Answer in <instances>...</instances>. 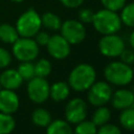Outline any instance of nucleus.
Listing matches in <instances>:
<instances>
[{"label":"nucleus","instance_id":"obj_1","mask_svg":"<svg viewBox=\"0 0 134 134\" xmlns=\"http://www.w3.org/2000/svg\"><path fill=\"white\" fill-rule=\"evenodd\" d=\"M96 81V71L93 66L87 63L76 65L69 73L68 85L75 91H87Z\"/></svg>","mask_w":134,"mask_h":134},{"label":"nucleus","instance_id":"obj_2","mask_svg":"<svg viewBox=\"0 0 134 134\" xmlns=\"http://www.w3.org/2000/svg\"><path fill=\"white\" fill-rule=\"evenodd\" d=\"M91 24L97 32L104 36L118 32L122 23L118 13L102 8L94 14V18Z\"/></svg>","mask_w":134,"mask_h":134},{"label":"nucleus","instance_id":"obj_3","mask_svg":"<svg viewBox=\"0 0 134 134\" xmlns=\"http://www.w3.org/2000/svg\"><path fill=\"white\" fill-rule=\"evenodd\" d=\"M104 75L108 83L115 86H127L134 77L132 67L121 61L109 63L104 69Z\"/></svg>","mask_w":134,"mask_h":134},{"label":"nucleus","instance_id":"obj_4","mask_svg":"<svg viewBox=\"0 0 134 134\" xmlns=\"http://www.w3.org/2000/svg\"><path fill=\"white\" fill-rule=\"evenodd\" d=\"M15 26L20 37L34 38L42 27L41 16L34 8H28L19 16Z\"/></svg>","mask_w":134,"mask_h":134},{"label":"nucleus","instance_id":"obj_5","mask_svg":"<svg viewBox=\"0 0 134 134\" xmlns=\"http://www.w3.org/2000/svg\"><path fill=\"white\" fill-rule=\"evenodd\" d=\"M12 45L13 54L20 62H32L39 54V45L32 38L19 37Z\"/></svg>","mask_w":134,"mask_h":134},{"label":"nucleus","instance_id":"obj_6","mask_svg":"<svg viewBox=\"0 0 134 134\" xmlns=\"http://www.w3.org/2000/svg\"><path fill=\"white\" fill-rule=\"evenodd\" d=\"M60 31L70 45L80 44L86 38V28L84 24L75 19H68L64 21Z\"/></svg>","mask_w":134,"mask_h":134},{"label":"nucleus","instance_id":"obj_7","mask_svg":"<svg viewBox=\"0 0 134 134\" xmlns=\"http://www.w3.org/2000/svg\"><path fill=\"white\" fill-rule=\"evenodd\" d=\"M87 98L88 102L95 107H100L105 106L112 96V88L108 82L99 81V82H94L92 86L87 90Z\"/></svg>","mask_w":134,"mask_h":134},{"label":"nucleus","instance_id":"obj_8","mask_svg":"<svg viewBox=\"0 0 134 134\" xmlns=\"http://www.w3.org/2000/svg\"><path fill=\"white\" fill-rule=\"evenodd\" d=\"M50 85L45 77L35 76L28 81L27 95L29 99L35 104H43L49 97Z\"/></svg>","mask_w":134,"mask_h":134},{"label":"nucleus","instance_id":"obj_9","mask_svg":"<svg viewBox=\"0 0 134 134\" xmlns=\"http://www.w3.org/2000/svg\"><path fill=\"white\" fill-rule=\"evenodd\" d=\"M98 49L107 58H116L125 49V42L116 34L104 35L98 41Z\"/></svg>","mask_w":134,"mask_h":134},{"label":"nucleus","instance_id":"obj_10","mask_svg":"<svg viewBox=\"0 0 134 134\" xmlns=\"http://www.w3.org/2000/svg\"><path fill=\"white\" fill-rule=\"evenodd\" d=\"M65 117L69 124H79L86 119L87 116V104L80 97L70 99L65 107Z\"/></svg>","mask_w":134,"mask_h":134},{"label":"nucleus","instance_id":"obj_11","mask_svg":"<svg viewBox=\"0 0 134 134\" xmlns=\"http://www.w3.org/2000/svg\"><path fill=\"white\" fill-rule=\"evenodd\" d=\"M48 53L55 60H64L70 54L71 45L60 34L50 36V39L46 45Z\"/></svg>","mask_w":134,"mask_h":134},{"label":"nucleus","instance_id":"obj_12","mask_svg":"<svg viewBox=\"0 0 134 134\" xmlns=\"http://www.w3.org/2000/svg\"><path fill=\"white\" fill-rule=\"evenodd\" d=\"M20 106V99L18 94L14 90L1 89L0 90V112L13 114Z\"/></svg>","mask_w":134,"mask_h":134},{"label":"nucleus","instance_id":"obj_13","mask_svg":"<svg viewBox=\"0 0 134 134\" xmlns=\"http://www.w3.org/2000/svg\"><path fill=\"white\" fill-rule=\"evenodd\" d=\"M111 104L117 110H124L130 108L134 102V92L129 89H118L111 96Z\"/></svg>","mask_w":134,"mask_h":134},{"label":"nucleus","instance_id":"obj_14","mask_svg":"<svg viewBox=\"0 0 134 134\" xmlns=\"http://www.w3.org/2000/svg\"><path fill=\"white\" fill-rule=\"evenodd\" d=\"M23 79L17 69H5L0 74V84L3 89L16 90L22 85Z\"/></svg>","mask_w":134,"mask_h":134},{"label":"nucleus","instance_id":"obj_15","mask_svg":"<svg viewBox=\"0 0 134 134\" xmlns=\"http://www.w3.org/2000/svg\"><path fill=\"white\" fill-rule=\"evenodd\" d=\"M69 93H70V86L68 85V83L62 81L53 83L49 88V97L57 103L65 100L68 97Z\"/></svg>","mask_w":134,"mask_h":134},{"label":"nucleus","instance_id":"obj_16","mask_svg":"<svg viewBox=\"0 0 134 134\" xmlns=\"http://www.w3.org/2000/svg\"><path fill=\"white\" fill-rule=\"evenodd\" d=\"M19 34L16 26L9 23L0 24V41L6 44H14L19 39Z\"/></svg>","mask_w":134,"mask_h":134},{"label":"nucleus","instance_id":"obj_17","mask_svg":"<svg viewBox=\"0 0 134 134\" xmlns=\"http://www.w3.org/2000/svg\"><path fill=\"white\" fill-rule=\"evenodd\" d=\"M41 23L44 28L50 31H57L60 30L63 22L58 15L51 12H46L41 16Z\"/></svg>","mask_w":134,"mask_h":134},{"label":"nucleus","instance_id":"obj_18","mask_svg":"<svg viewBox=\"0 0 134 134\" xmlns=\"http://www.w3.org/2000/svg\"><path fill=\"white\" fill-rule=\"evenodd\" d=\"M46 134H73V130L67 120L57 119L47 126Z\"/></svg>","mask_w":134,"mask_h":134},{"label":"nucleus","instance_id":"obj_19","mask_svg":"<svg viewBox=\"0 0 134 134\" xmlns=\"http://www.w3.org/2000/svg\"><path fill=\"white\" fill-rule=\"evenodd\" d=\"M31 120L40 128H47V126L51 122V115L46 109L38 108L34 110L31 114Z\"/></svg>","mask_w":134,"mask_h":134},{"label":"nucleus","instance_id":"obj_20","mask_svg":"<svg viewBox=\"0 0 134 134\" xmlns=\"http://www.w3.org/2000/svg\"><path fill=\"white\" fill-rule=\"evenodd\" d=\"M121 23L128 27L134 28V2L126 3L119 14Z\"/></svg>","mask_w":134,"mask_h":134},{"label":"nucleus","instance_id":"obj_21","mask_svg":"<svg viewBox=\"0 0 134 134\" xmlns=\"http://www.w3.org/2000/svg\"><path fill=\"white\" fill-rule=\"evenodd\" d=\"M110 117H111V112H110V110H109L107 107H105V106H100V107H98V108L94 111V113H93V115H92L91 121H92L96 127H100V126L107 124V122L109 121Z\"/></svg>","mask_w":134,"mask_h":134},{"label":"nucleus","instance_id":"obj_22","mask_svg":"<svg viewBox=\"0 0 134 134\" xmlns=\"http://www.w3.org/2000/svg\"><path fill=\"white\" fill-rule=\"evenodd\" d=\"M16 127V120L12 114L0 112V134H10Z\"/></svg>","mask_w":134,"mask_h":134},{"label":"nucleus","instance_id":"obj_23","mask_svg":"<svg viewBox=\"0 0 134 134\" xmlns=\"http://www.w3.org/2000/svg\"><path fill=\"white\" fill-rule=\"evenodd\" d=\"M119 122L126 130L134 131V109L130 107L121 110V113L119 114Z\"/></svg>","mask_w":134,"mask_h":134},{"label":"nucleus","instance_id":"obj_24","mask_svg":"<svg viewBox=\"0 0 134 134\" xmlns=\"http://www.w3.org/2000/svg\"><path fill=\"white\" fill-rule=\"evenodd\" d=\"M51 72V63L47 59H40L35 64V74L40 77H47Z\"/></svg>","mask_w":134,"mask_h":134},{"label":"nucleus","instance_id":"obj_25","mask_svg":"<svg viewBox=\"0 0 134 134\" xmlns=\"http://www.w3.org/2000/svg\"><path fill=\"white\" fill-rule=\"evenodd\" d=\"M73 134H97V127L91 120H83L76 124Z\"/></svg>","mask_w":134,"mask_h":134},{"label":"nucleus","instance_id":"obj_26","mask_svg":"<svg viewBox=\"0 0 134 134\" xmlns=\"http://www.w3.org/2000/svg\"><path fill=\"white\" fill-rule=\"evenodd\" d=\"M18 72L23 80L29 81L36 76L35 74V64L32 62H21L18 66Z\"/></svg>","mask_w":134,"mask_h":134},{"label":"nucleus","instance_id":"obj_27","mask_svg":"<svg viewBox=\"0 0 134 134\" xmlns=\"http://www.w3.org/2000/svg\"><path fill=\"white\" fill-rule=\"evenodd\" d=\"M127 3V0H100V4L104 8L112 12H120L121 8Z\"/></svg>","mask_w":134,"mask_h":134},{"label":"nucleus","instance_id":"obj_28","mask_svg":"<svg viewBox=\"0 0 134 134\" xmlns=\"http://www.w3.org/2000/svg\"><path fill=\"white\" fill-rule=\"evenodd\" d=\"M94 12L90 8H81L77 13V20L83 24H91L94 18Z\"/></svg>","mask_w":134,"mask_h":134},{"label":"nucleus","instance_id":"obj_29","mask_svg":"<svg viewBox=\"0 0 134 134\" xmlns=\"http://www.w3.org/2000/svg\"><path fill=\"white\" fill-rule=\"evenodd\" d=\"M97 134H121V131L117 126L107 122L99 127V129L97 130Z\"/></svg>","mask_w":134,"mask_h":134},{"label":"nucleus","instance_id":"obj_30","mask_svg":"<svg viewBox=\"0 0 134 134\" xmlns=\"http://www.w3.org/2000/svg\"><path fill=\"white\" fill-rule=\"evenodd\" d=\"M12 63V54L8 50L0 47V68H6Z\"/></svg>","mask_w":134,"mask_h":134},{"label":"nucleus","instance_id":"obj_31","mask_svg":"<svg viewBox=\"0 0 134 134\" xmlns=\"http://www.w3.org/2000/svg\"><path fill=\"white\" fill-rule=\"evenodd\" d=\"M119 58H120L121 62H124L128 65H131V64L134 63V50L133 49H128V48L125 47V49L119 54Z\"/></svg>","mask_w":134,"mask_h":134},{"label":"nucleus","instance_id":"obj_32","mask_svg":"<svg viewBox=\"0 0 134 134\" xmlns=\"http://www.w3.org/2000/svg\"><path fill=\"white\" fill-rule=\"evenodd\" d=\"M34 38H35V41L37 42V44L39 46H46L47 43H48V41H49V39H50V36L46 31L39 30Z\"/></svg>","mask_w":134,"mask_h":134},{"label":"nucleus","instance_id":"obj_33","mask_svg":"<svg viewBox=\"0 0 134 134\" xmlns=\"http://www.w3.org/2000/svg\"><path fill=\"white\" fill-rule=\"evenodd\" d=\"M60 2L65 6V7H68V8H77L80 7L84 0H60Z\"/></svg>","mask_w":134,"mask_h":134},{"label":"nucleus","instance_id":"obj_34","mask_svg":"<svg viewBox=\"0 0 134 134\" xmlns=\"http://www.w3.org/2000/svg\"><path fill=\"white\" fill-rule=\"evenodd\" d=\"M129 42H130V45H131L132 49H134V29H133V31L130 34V37H129Z\"/></svg>","mask_w":134,"mask_h":134},{"label":"nucleus","instance_id":"obj_35","mask_svg":"<svg viewBox=\"0 0 134 134\" xmlns=\"http://www.w3.org/2000/svg\"><path fill=\"white\" fill-rule=\"evenodd\" d=\"M12 2H14V3H21V2H23L24 0H10Z\"/></svg>","mask_w":134,"mask_h":134},{"label":"nucleus","instance_id":"obj_36","mask_svg":"<svg viewBox=\"0 0 134 134\" xmlns=\"http://www.w3.org/2000/svg\"><path fill=\"white\" fill-rule=\"evenodd\" d=\"M131 108H133V109H134V102H133V104H132V106H131Z\"/></svg>","mask_w":134,"mask_h":134},{"label":"nucleus","instance_id":"obj_37","mask_svg":"<svg viewBox=\"0 0 134 134\" xmlns=\"http://www.w3.org/2000/svg\"><path fill=\"white\" fill-rule=\"evenodd\" d=\"M132 70H133V74H134V66H133V68H132Z\"/></svg>","mask_w":134,"mask_h":134},{"label":"nucleus","instance_id":"obj_38","mask_svg":"<svg viewBox=\"0 0 134 134\" xmlns=\"http://www.w3.org/2000/svg\"><path fill=\"white\" fill-rule=\"evenodd\" d=\"M1 89H2V87H1V84H0V90H1Z\"/></svg>","mask_w":134,"mask_h":134},{"label":"nucleus","instance_id":"obj_39","mask_svg":"<svg viewBox=\"0 0 134 134\" xmlns=\"http://www.w3.org/2000/svg\"><path fill=\"white\" fill-rule=\"evenodd\" d=\"M0 42H1V41H0Z\"/></svg>","mask_w":134,"mask_h":134}]
</instances>
